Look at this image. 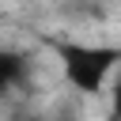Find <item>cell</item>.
Wrapping results in <instances>:
<instances>
[{"instance_id": "7a4b0ae2", "label": "cell", "mask_w": 121, "mask_h": 121, "mask_svg": "<svg viewBox=\"0 0 121 121\" xmlns=\"http://www.w3.org/2000/svg\"><path fill=\"white\" fill-rule=\"evenodd\" d=\"M26 76H30V60H26V53L0 45V98H8L11 91H19V87L26 83Z\"/></svg>"}, {"instance_id": "3957f363", "label": "cell", "mask_w": 121, "mask_h": 121, "mask_svg": "<svg viewBox=\"0 0 121 121\" xmlns=\"http://www.w3.org/2000/svg\"><path fill=\"white\" fill-rule=\"evenodd\" d=\"M110 98H113V121H121V76L113 79V91H110Z\"/></svg>"}, {"instance_id": "277c9868", "label": "cell", "mask_w": 121, "mask_h": 121, "mask_svg": "<svg viewBox=\"0 0 121 121\" xmlns=\"http://www.w3.org/2000/svg\"><path fill=\"white\" fill-rule=\"evenodd\" d=\"M30 121H38V117H30Z\"/></svg>"}, {"instance_id": "6da1fadb", "label": "cell", "mask_w": 121, "mask_h": 121, "mask_svg": "<svg viewBox=\"0 0 121 121\" xmlns=\"http://www.w3.org/2000/svg\"><path fill=\"white\" fill-rule=\"evenodd\" d=\"M60 79L79 95H102L121 72V45L106 42H57L53 45Z\"/></svg>"}]
</instances>
